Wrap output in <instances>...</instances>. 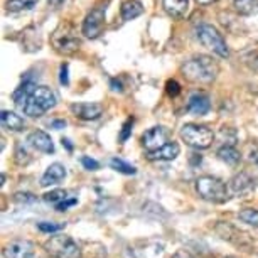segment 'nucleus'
Here are the masks:
<instances>
[{"label": "nucleus", "instance_id": "nucleus-41", "mask_svg": "<svg viewBox=\"0 0 258 258\" xmlns=\"http://www.w3.org/2000/svg\"><path fill=\"white\" fill-rule=\"evenodd\" d=\"M199 6H209V4H214L216 0H196Z\"/></svg>", "mask_w": 258, "mask_h": 258}, {"label": "nucleus", "instance_id": "nucleus-1", "mask_svg": "<svg viewBox=\"0 0 258 258\" xmlns=\"http://www.w3.org/2000/svg\"><path fill=\"white\" fill-rule=\"evenodd\" d=\"M220 66L209 56H196L182 66V75L192 83H211L216 80Z\"/></svg>", "mask_w": 258, "mask_h": 258}, {"label": "nucleus", "instance_id": "nucleus-38", "mask_svg": "<svg viewBox=\"0 0 258 258\" xmlns=\"http://www.w3.org/2000/svg\"><path fill=\"white\" fill-rule=\"evenodd\" d=\"M61 144H62V147H66L68 152H73V144H71V140H70V139H62V140H61Z\"/></svg>", "mask_w": 258, "mask_h": 258}, {"label": "nucleus", "instance_id": "nucleus-19", "mask_svg": "<svg viewBox=\"0 0 258 258\" xmlns=\"http://www.w3.org/2000/svg\"><path fill=\"white\" fill-rule=\"evenodd\" d=\"M144 12V6L140 0H125L120 7V14L123 21H134L139 16H142Z\"/></svg>", "mask_w": 258, "mask_h": 258}, {"label": "nucleus", "instance_id": "nucleus-8", "mask_svg": "<svg viewBox=\"0 0 258 258\" xmlns=\"http://www.w3.org/2000/svg\"><path fill=\"white\" fill-rule=\"evenodd\" d=\"M167 139H169V134L164 126H152L147 132H144L140 142H142V147L147 150V152H152V150H157L159 147L167 144Z\"/></svg>", "mask_w": 258, "mask_h": 258}, {"label": "nucleus", "instance_id": "nucleus-39", "mask_svg": "<svg viewBox=\"0 0 258 258\" xmlns=\"http://www.w3.org/2000/svg\"><path fill=\"white\" fill-rule=\"evenodd\" d=\"M201 160L203 157L199 154H192V157H191V165H198V164H201Z\"/></svg>", "mask_w": 258, "mask_h": 258}, {"label": "nucleus", "instance_id": "nucleus-14", "mask_svg": "<svg viewBox=\"0 0 258 258\" xmlns=\"http://www.w3.org/2000/svg\"><path fill=\"white\" fill-rule=\"evenodd\" d=\"M66 179V167L59 162L51 164L49 167L46 169V172L42 174L41 177V186L42 187H49V186H56V184L62 182Z\"/></svg>", "mask_w": 258, "mask_h": 258}, {"label": "nucleus", "instance_id": "nucleus-22", "mask_svg": "<svg viewBox=\"0 0 258 258\" xmlns=\"http://www.w3.org/2000/svg\"><path fill=\"white\" fill-rule=\"evenodd\" d=\"M233 7L240 16H253L258 11V0H233Z\"/></svg>", "mask_w": 258, "mask_h": 258}, {"label": "nucleus", "instance_id": "nucleus-32", "mask_svg": "<svg viewBox=\"0 0 258 258\" xmlns=\"http://www.w3.org/2000/svg\"><path fill=\"white\" fill-rule=\"evenodd\" d=\"M81 165L85 167L86 170H98L100 169V162L98 160H95V159H91V157H81Z\"/></svg>", "mask_w": 258, "mask_h": 258}, {"label": "nucleus", "instance_id": "nucleus-18", "mask_svg": "<svg viewBox=\"0 0 258 258\" xmlns=\"http://www.w3.org/2000/svg\"><path fill=\"white\" fill-rule=\"evenodd\" d=\"M164 11L174 19H182L189 11V0H162Z\"/></svg>", "mask_w": 258, "mask_h": 258}, {"label": "nucleus", "instance_id": "nucleus-7", "mask_svg": "<svg viewBox=\"0 0 258 258\" xmlns=\"http://www.w3.org/2000/svg\"><path fill=\"white\" fill-rule=\"evenodd\" d=\"M106 24V7L98 6L86 16L85 22H83V34L88 39H96L103 32Z\"/></svg>", "mask_w": 258, "mask_h": 258}, {"label": "nucleus", "instance_id": "nucleus-15", "mask_svg": "<svg viewBox=\"0 0 258 258\" xmlns=\"http://www.w3.org/2000/svg\"><path fill=\"white\" fill-rule=\"evenodd\" d=\"M181 154V147H179L177 142H167L162 147H159L157 150H152V152H147V159L152 160V162H157V160H174L177 155Z\"/></svg>", "mask_w": 258, "mask_h": 258}, {"label": "nucleus", "instance_id": "nucleus-33", "mask_svg": "<svg viewBox=\"0 0 258 258\" xmlns=\"http://www.w3.org/2000/svg\"><path fill=\"white\" fill-rule=\"evenodd\" d=\"M75 204H78V199L76 198H66L64 201H61V203H57L56 204V209L57 211H68L71 206H75Z\"/></svg>", "mask_w": 258, "mask_h": 258}, {"label": "nucleus", "instance_id": "nucleus-21", "mask_svg": "<svg viewBox=\"0 0 258 258\" xmlns=\"http://www.w3.org/2000/svg\"><path fill=\"white\" fill-rule=\"evenodd\" d=\"M2 125L6 126L7 130H12V132H22L26 128V121H24L22 116H19L14 111L4 110L2 111Z\"/></svg>", "mask_w": 258, "mask_h": 258}, {"label": "nucleus", "instance_id": "nucleus-34", "mask_svg": "<svg viewBox=\"0 0 258 258\" xmlns=\"http://www.w3.org/2000/svg\"><path fill=\"white\" fill-rule=\"evenodd\" d=\"M59 81H61V85H64V86L70 85V66H68V64H62L61 66Z\"/></svg>", "mask_w": 258, "mask_h": 258}, {"label": "nucleus", "instance_id": "nucleus-3", "mask_svg": "<svg viewBox=\"0 0 258 258\" xmlns=\"http://www.w3.org/2000/svg\"><path fill=\"white\" fill-rule=\"evenodd\" d=\"M51 42H52V46H54V49L57 52H61V54H73V52H76L81 46V41H80V37H78L75 27L68 22L61 24V26L52 32Z\"/></svg>", "mask_w": 258, "mask_h": 258}, {"label": "nucleus", "instance_id": "nucleus-30", "mask_svg": "<svg viewBox=\"0 0 258 258\" xmlns=\"http://www.w3.org/2000/svg\"><path fill=\"white\" fill-rule=\"evenodd\" d=\"M14 201L19 204H32L37 201V196H34L32 192H16L14 194Z\"/></svg>", "mask_w": 258, "mask_h": 258}, {"label": "nucleus", "instance_id": "nucleus-28", "mask_svg": "<svg viewBox=\"0 0 258 258\" xmlns=\"http://www.w3.org/2000/svg\"><path fill=\"white\" fill-rule=\"evenodd\" d=\"M14 159H16V162H17L19 165L29 164V160H31V157H29V152H27L26 147H24L22 144H17V145H16V152H14Z\"/></svg>", "mask_w": 258, "mask_h": 258}, {"label": "nucleus", "instance_id": "nucleus-5", "mask_svg": "<svg viewBox=\"0 0 258 258\" xmlns=\"http://www.w3.org/2000/svg\"><path fill=\"white\" fill-rule=\"evenodd\" d=\"M181 139L189 145V147L203 150V149L211 147V144L214 140V134L206 125L186 123L181 128Z\"/></svg>", "mask_w": 258, "mask_h": 258}, {"label": "nucleus", "instance_id": "nucleus-31", "mask_svg": "<svg viewBox=\"0 0 258 258\" xmlns=\"http://www.w3.org/2000/svg\"><path fill=\"white\" fill-rule=\"evenodd\" d=\"M165 91H167L169 96H172V98H176V96L181 93V85L176 81V80H169L167 85H165Z\"/></svg>", "mask_w": 258, "mask_h": 258}, {"label": "nucleus", "instance_id": "nucleus-29", "mask_svg": "<svg viewBox=\"0 0 258 258\" xmlns=\"http://www.w3.org/2000/svg\"><path fill=\"white\" fill-rule=\"evenodd\" d=\"M132 126H134V118L130 116V118H126L125 123L121 125V130H120V135H118L120 144H125L126 140L130 139V135H132Z\"/></svg>", "mask_w": 258, "mask_h": 258}, {"label": "nucleus", "instance_id": "nucleus-27", "mask_svg": "<svg viewBox=\"0 0 258 258\" xmlns=\"http://www.w3.org/2000/svg\"><path fill=\"white\" fill-rule=\"evenodd\" d=\"M68 198V192L64 191V189H54V191H51V192H46L44 196H42V199H44L46 203H49V204H56L57 203H61V201H64V199Z\"/></svg>", "mask_w": 258, "mask_h": 258}, {"label": "nucleus", "instance_id": "nucleus-2", "mask_svg": "<svg viewBox=\"0 0 258 258\" xmlns=\"http://www.w3.org/2000/svg\"><path fill=\"white\" fill-rule=\"evenodd\" d=\"M196 191L201 196L204 201L209 203H225L228 196H230V191H228V186L221 179L213 177V176H203L196 181Z\"/></svg>", "mask_w": 258, "mask_h": 258}, {"label": "nucleus", "instance_id": "nucleus-40", "mask_svg": "<svg viewBox=\"0 0 258 258\" xmlns=\"http://www.w3.org/2000/svg\"><path fill=\"white\" fill-rule=\"evenodd\" d=\"M64 2H66V0H49V6L54 7V9H59Z\"/></svg>", "mask_w": 258, "mask_h": 258}, {"label": "nucleus", "instance_id": "nucleus-25", "mask_svg": "<svg viewBox=\"0 0 258 258\" xmlns=\"http://www.w3.org/2000/svg\"><path fill=\"white\" fill-rule=\"evenodd\" d=\"M238 218H240L243 223H246V225L258 228V209L246 208V209H243V211H240Z\"/></svg>", "mask_w": 258, "mask_h": 258}, {"label": "nucleus", "instance_id": "nucleus-9", "mask_svg": "<svg viewBox=\"0 0 258 258\" xmlns=\"http://www.w3.org/2000/svg\"><path fill=\"white\" fill-rule=\"evenodd\" d=\"M36 245L29 240H16L4 246V258H34Z\"/></svg>", "mask_w": 258, "mask_h": 258}, {"label": "nucleus", "instance_id": "nucleus-13", "mask_svg": "<svg viewBox=\"0 0 258 258\" xmlns=\"http://www.w3.org/2000/svg\"><path fill=\"white\" fill-rule=\"evenodd\" d=\"M27 142L31 147H34L39 152H44V154H54V144H52V139L42 130H34L32 134H29Z\"/></svg>", "mask_w": 258, "mask_h": 258}, {"label": "nucleus", "instance_id": "nucleus-23", "mask_svg": "<svg viewBox=\"0 0 258 258\" xmlns=\"http://www.w3.org/2000/svg\"><path fill=\"white\" fill-rule=\"evenodd\" d=\"M110 167L116 170V172L125 174V176H135V174H137V169H135L132 164L125 162V160H121L118 157H113L110 160Z\"/></svg>", "mask_w": 258, "mask_h": 258}, {"label": "nucleus", "instance_id": "nucleus-42", "mask_svg": "<svg viewBox=\"0 0 258 258\" xmlns=\"http://www.w3.org/2000/svg\"><path fill=\"white\" fill-rule=\"evenodd\" d=\"M226 258H236V256H226Z\"/></svg>", "mask_w": 258, "mask_h": 258}, {"label": "nucleus", "instance_id": "nucleus-35", "mask_svg": "<svg viewBox=\"0 0 258 258\" xmlns=\"http://www.w3.org/2000/svg\"><path fill=\"white\" fill-rule=\"evenodd\" d=\"M172 258H194V256L189 251H186V250H179V251L174 253Z\"/></svg>", "mask_w": 258, "mask_h": 258}, {"label": "nucleus", "instance_id": "nucleus-6", "mask_svg": "<svg viewBox=\"0 0 258 258\" xmlns=\"http://www.w3.org/2000/svg\"><path fill=\"white\" fill-rule=\"evenodd\" d=\"M198 37L201 41V44L208 49H211L214 54H218L220 57H228L230 56V49L226 46V41L223 39L216 27L209 26V24H203L198 29Z\"/></svg>", "mask_w": 258, "mask_h": 258}, {"label": "nucleus", "instance_id": "nucleus-36", "mask_svg": "<svg viewBox=\"0 0 258 258\" xmlns=\"http://www.w3.org/2000/svg\"><path fill=\"white\" fill-rule=\"evenodd\" d=\"M51 126H52V128H56V130L64 128V126H66V120H54V121H51Z\"/></svg>", "mask_w": 258, "mask_h": 258}, {"label": "nucleus", "instance_id": "nucleus-16", "mask_svg": "<svg viewBox=\"0 0 258 258\" xmlns=\"http://www.w3.org/2000/svg\"><path fill=\"white\" fill-rule=\"evenodd\" d=\"M36 88H37V86H36V83H34V80H29V78H27V80H24L22 85L19 86L16 91H14L12 98H14V103H16V106L19 110L26 105V101L31 98Z\"/></svg>", "mask_w": 258, "mask_h": 258}, {"label": "nucleus", "instance_id": "nucleus-10", "mask_svg": "<svg viewBox=\"0 0 258 258\" xmlns=\"http://www.w3.org/2000/svg\"><path fill=\"white\" fill-rule=\"evenodd\" d=\"M255 187V182L253 179L245 172H240L236 176H233L228 182V191L233 196H245V194H250Z\"/></svg>", "mask_w": 258, "mask_h": 258}, {"label": "nucleus", "instance_id": "nucleus-11", "mask_svg": "<svg viewBox=\"0 0 258 258\" xmlns=\"http://www.w3.org/2000/svg\"><path fill=\"white\" fill-rule=\"evenodd\" d=\"M31 100L44 111V113L47 110H51L56 106V95H54V91L51 88H47V86H37V88L34 90Z\"/></svg>", "mask_w": 258, "mask_h": 258}, {"label": "nucleus", "instance_id": "nucleus-4", "mask_svg": "<svg viewBox=\"0 0 258 258\" xmlns=\"http://www.w3.org/2000/svg\"><path fill=\"white\" fill-rule=\"evenodd\" d=\"M44 250L52 258H81V248L71 236H51L44 243Z\"/></svg>", "mask_w": 258, "mask_h": 258}, {"label": "nucleus", "instance_id": "nucleus-17", "mask_svg": "<svg viewBox=\"0 0 258 258\" xmlns=\"http://www.w3.org/2000/svg\"><path fill=\"white\" fill-rule=\"evenodd\" d=\"M211 110V101L206 93H194L189 98L187 103V111H191L194 115H206Z\"/></svg>", "mask_w": 258, "mask_h": 258}, {"label": "nucleus", "instance_id": "nucleus-24", "mask_svg": "<svg viewBox=\"0 0 258 258\" xmlns=\"http://www.w3.org/2000/svg\"><path fill=\"white\" fill-rule=\"evenodd\" d=\"M39 0H9L6 4L11 12H21V11H31L32 7L37 6Z\"/></svg>", "mask_w": 258, "mask_h": 258}, {"label": "nucleus", "instance_id": "nucleus-20", "mask_svg": "<svg viewBox=\"0 0 258 258\" xmlns=\"http://www.w3.org/2000/svg\"><path fill=\"white\" fill-rule=\"evenodd\" d=\"M216 155L220 157V160L231 165V167H236L241 162V154L235 149V145H223V147L218 149Z\"/></svg>", "mask_w": 258, "mask_h": 258}, {"label": "nucleus", "instance_id": "nucleus-12", "mask_svg": "<svg viewBox=\"0 0 258 258\" xmlns=\"http://www.w3.org/2000/svg\"><path fill=\"white\" fill-rule=\"evenodd\" d=\"M71 111L81 120H98L103 115V106L100 103H73Z\"/></svg>", "mask_w": 258, "mask_h": 258}, {"label": "nucleus", "instance_id": "nucleus-26", "mask_svg": "<svg viewBox=\"0 0 258 258\" xmlns=\"http://www.w3.org/2000/svg\"><path fill=\"white\" fill-rule=\"evenodd\" d=\"M66 228V223H54V221H41L37 223V230L41 233H59Z\"/></svg>", "mask_w": 258, "mask_h": 258}, {"label": "nucleus", "instance_id": "nucleus-37", "mask_svg": "<svg viewBox=\"0 0 258 258\" xmlns=\"http://www.w3.org/2000/svg\"><path fill=\"white\" fill-rule=\"evenodd\" d=\"M110 85H111V88H113L115 91H123V88H121V83H120V81H116V80H110Z\"/></svg>", "mask_w": 258, "mask_h": 258}]
</instances>
